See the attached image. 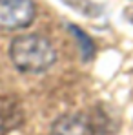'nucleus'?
Wrapping results in <instances>:
<instances>
[{"mask_svg":"<svg viewBox=\"0 0 133 135\" xmlns=\"http://www.w3.org/2000/svg\"><path fill=\"white\" fill-rule=\"evenodd\" d=\"M24 122V110L13 97L0 95V135H7L20 128Z\"/></svg>","mask_w":133,"mask_h":135,"instance_id":"7ed1b4c3","label":"nucleus"},{"mask_svg":"<svg viewBox=\"0 0 133 135\" xmlns=\"http://www.w3.org/2000/svg\"><path fill=\"white\" fill-rule=\"evenodd\" d=\"M62 2H66L67 6H71L73 9H77L84 15H97L98 13V7L89 0H62Z\"/></svg>","mask_w":133,"mask_h":135,"instance_id":"39448f33","label":"nucleus"},{"mask_svg":"<svg viewBox=\"0 0 133 135\" xmlns=\"http://www.w3.org/2000/svg\"><path fill=\"white\" fill-rule=\"evenodd\" d=\"M35 13L33 0H0V29H24L33 22Z\"/></svg>","mask_w":133,"mask_h":135,"instance_id":"f03ea898","label":"nucleus"},{"mask_svg":"<svg viewBox=\"0 0 133 135\" xmlns=\"http://www.w3.org/2000/svg\"><path fill=\"white\" fill-rule=\"evenodd\" d=\"M91 132L89 120L80 113L62 115L51 128V135H91Z\"/></svg>","mask_w":133,"mask_h":135,"instance_id":"20e7f679","label":"nucleus"},{"mask_svg":"<svg viewBox=\"0 0 133 135\" xmlns=\"http://www.w3.org/2000/svg\"><path fill=\"white\" fill-rule=\"evenodd\" d=\"M69 29H71V33H75V35L82 40V42H80V46H82V55H84V59H89L91 53H93V46H91V42H89V38L82 33V31L77 29V26H71Z\"/></svg>","mask_w":133,"mask_h":135,"instance_id":"423d86ee","label":"nucleus"},{"mask_svg":"<svg viewBox=\"0 0 133 135\" xmlns=\"http://www.w3.org/2000/svg\"><path fill=\"white\" fill-rule=\"evenodd\" d=\"M11 60L24 73H42L55 64L57 51L51 42L40 35H22L9 47Z\"/></svg>","mask_w":133,"mask_h":135,"instance_id":"f257e3e1","label":"nucleus"}]
</instances>
